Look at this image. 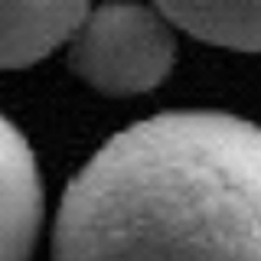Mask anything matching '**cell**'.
Segmentation results:
<instances>
[{
  "instance_id": "obj_1",
  "label": "cell",
  "mask_w": 261,
  "mask_h": 261,
  "mask_svg": "<svg viewBox=\"0 0 261 261\" xmlns=\"http://www.w3.org/2000/svg\"><path fill=\"white\" fill-rule=\"evenodd\" d=\"M53 261H261V124L163 111L69 179Z\"/></svg>"
},
{
  "instance_id": "obj_2",
  "label": "cell",
  "mask_w": 261,
  "mask_h": 261,
  "mask_svg": "<svg viewBox=\"0 0 261 261\" xmlns=\"http://www.w3.org/2000/svg\"><path fill=\"white\" fill-rule=\"evenodd\" d=\"M173 62V23L160 13V7H95L69 39L72 72L85 85L114 98L157 88L170 75Z\"/></svg>"
},
{
  "instance_id": "obj_3",
  "label": "cell",
  "mask_w": 261,
  "mask_h": 261,
  "mask_svg": "<svg viewBox=\"0 0 261 261\" xmlns=\"http://www.w3.org/2000/svg\"><path fill=\"white\" fill-rule=\"evenodd\" d=\"M46 209L43 176L30 141L0 114V261H30Z\"/></svg>"
},
{
  "instance_id": "obj_4",
  "label": "cell",
  "mask_w": 261,
  "mask_h": 261,
  "mask_svg": "<svg viewBox=\"0 0 261 261\" xmlns=\"http://www.w3.org/2000/svg\"><path fill=\"white\" fill-rule=\"evenodd\" d=\"M88 4H0V69H27L72 39Z\"/></svg>"
},
{
  "instance_id": "obj_5",
  "label": "cell",
  "mask_w": 261,
  "mask_h": 261,
  "mask_svg": "<svg viewBox=\"0 0 261 261\" xmlns=\"http://www.w3.org/2000/svg\"><path fill=\"white\" fill-rule=\"evenodd\" d=\"M160 13L202 43L261 53V4H163Z\"/></svg>"
}]
</instances>
